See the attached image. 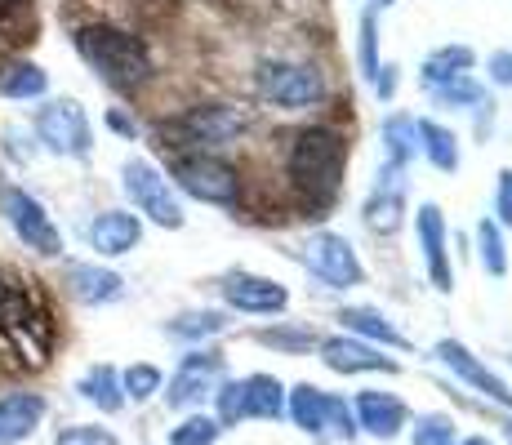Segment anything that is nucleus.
I'll list each match as a JSON object with an SVG mask.
<instances>
[{"instance_id":"obj_14","label":"nucleus","mask_w":512,"mask_h":445,"mask_svg":"<svg viewBox=\"0 0 512 445\" xmlns=\"http://www.w3.org/2000/svg\"><path fill=\"white\" fill-rule=\"evenodd\" d=\"M143 241V223L139 214H125V210H103L98 219L90 223V245L103 259H121V254L139 250Z\"/></svg>"},{"instance_id":"obj_21","label":"nucleus","mask_w":512,"mask_h":445,"mask_svg":"<svg viewBox=\"0 0 512 445\" xmlns=\"http://www.w3.org/2000/svg\"><path fill=\"white\" fill-rule=\"evenodd\" d=\"M472 63H477L472 45H441V49H432V54L423 58L419 76H423V85L428 89H437V85H450V81H459V76H468Z\"/></svg>"},{"instance_id":"obj_43","label":"nucleus","mask_w":512,"mask_h":445,"mask_svg":"<svg viewBox=\"0 0 512 445\" xmlns=\"http://www.w3.org/2000/svg\"><path fill=\"white\" fill-rule=\"evenodd\" d=\"M379 5H392V0H379Z\"/></svg>"},{"instance_id":"obj_18","label":"nucleus","mask_w":512,"mask_h":445,"mask_svg":"<svg viewBox=\"0 0 512 445\" xmlns=\"http://www.w3.org/2000/svg\"><path fill=\"white\" fill-rule=\"evenodd\" d=\"M406 419H410L406 401L392 397V392H361L357 397V428H366L370 437L392 441L406 428Z\"/></svg>"},{"instance_id":"obj_28","label":"nucleus","mask_w":512,"mask_h":445,"mask_svg":"<svg viewBox=\"0 0 512 445\" xmlns=\"http://www.w3.org/2000/svg\"><path fill=\"white\" fill-rule=\"evenodd\" d=\"M228 330V316L223 312H183L174 316L170 325H165V334H174V339H210V334H223Z\"/></svg>"},{"instance_id":"obj_6","label":"nucleus","mask_w":512,"mask_h":445,"mask_svg":"<svg viewBox=\"0 0 512 445\" xmlns=\"http://www.w3.org/2000/svg\"><path fill=\"white\" fill-rule=\"evenodd\" d=\"M299 259L317 281H326L330 290H357V285L366 281V267H361L357 250H352V241L339 232H312L308 241L299 245Z\"/></svg>"},{"instance_id":"obj_5","label":"nucleus","mask_w":512,"mask_h":445,"mask_svg":"<svg viewBox=\"0 0 512 445\" xmlns=\"http://www.w3.org/2000/svg\"><path fill=\"white\" fill-rule=\"evenodd\" d=\"M121 187L125 196H130V205L139 214H147L156 227H183L187 214H183V201L179 192L170 187V178H165L161 170H156L152 161H143V156H130V161L121 165Z\"/></svg>"},{"instance_id":"obj_38","label":"nucleus","mask_w":512,"mask_h":445,"mask_svg":"<svg viewBox=\"0 0 512 445\" xmlns=\"http://www.w3.org/2000/svg\"><path fill=\"white\" fill-rule=\"evenodd\" d=\"M486 72H490V81L495 85H512V54L508 49H499V54L486 58Z\"/></svg>"},{"instance_id":"obj_23","label":"nucleus","mask_w":512,"mask_h":445,"mask_svg":"<svg viewBox=\"0 0 512 445\" xmlns=\"http://www.w3.org/2000/svg\"><path fill=\"white\" fill-rule=\"evenodd\" d=\"M379 138H383V147H388V165H401V170H406V165L419 156V121L415 116H406V112L383 116Z\"/></svg>"},{"instance_id":"obj_31","label":"nucleus","mask_w":512,"mask_h":445,"mask_svg":"<svg viewBox=\"0 0 512 445\" xmlns=\"http://www.w3.org/2000/svg\"><path fill=\"white\" fill-rule=\"evenodd\" d=\"M432 98H437L441 107H459V112H472V107L486 98V89H481L472 76H459V81H450V85H437V89H428Z\"/></svg>"},{"instance_id":"obj_41","label":"nucleus","mask_w":512,"mask_h":445,"mask_svg":"<svg viewBox=\"0 0 512 445\" xmlns=\"http://www.w3.org/2000/svg\"><path fill=\"white\" fill-rule=\"evenodd\" d=\"M459 445H490L486 437H468V441H459Z\"/></svg>"},{"instance_id":"obj_39","label":"nucleus","mask_w":512,"mask_h":445,"mask_svg":"<svg viewBox=\"0 0 512 445\" xmlns=\"http://www.w3.org/2000/svg\"><path fill=\"white\" fill-rule=\"evenodd\" d=\"M370 85L379 89V98H392L397 94V67H379V76H374Z\"/></svg>"},{"instance_id":"obj_20","label":"nucleus","mask_w":512,"mask_h":445,"mask_svg":"<svg viewBox=\"0 0 512 445\" xmlns=\"http://www.w3.org/2000/svg\"><path fill=\"white\" fill-rule=\"evenodd\" d=\"M339 321H343V330H352V339H361V343H379V348H410V339L379 308H343Z\"/></svg>"},{"instance_id":"obj_4","label":"nucleus","mask_w":512,"mask_h":445,"mask_svg":"<svg viewBox=\"0 0 512 445\" xmlns=\"http://www.w3.org/2000/svg\"><path fill=\"white\" fill-rule=\"evenodd\" d=\"M250 130V112L232 103H201V107H187L179 121L165 125V134L174 138L179 147H196V152H210L232 138H241Z\"/></svg>"},{"instance_id":"obj_3","label":"nucleus","mask_w":512,"mask_h":445,"mask_svg":"<svg viewBox=\"0 0 512 445\" xmlns=\"http://www.w3.org/2000/svg\"><path fill=\"white\" fill-rule=\"evenodd\" d=\"M254 89H259L263 103L281 107V112H308V107H321L330 98L326 72L312 63H294V58H268V63H259Z\"/></svg>"},{"instance_id":"obj_30","label":"nucleus","mask_w":512,"mask_h":445,"mask_svg":"<svg viewBox=\"0 0 512 445\" xmlns=\"http://www.w3.org/2000/svg\"><path fill=\"white\" fill-rule=\"evenodd\" d=\"M161 388H165V374L156 370V365H147V361L130 365V370L121 374V392H125V401H152Z\"/></svg>"},{"instance_id":"obj_27","label":"nucleus","mask_w":512,"mask_h":445,"mask_svg":"<svg viewBox=\"0 0 512 445\" xmlns=\"http://www.w3.org/2000/svg\"><path fill=\"white\" fill-rule=\"evenodd\" d=\"M477 254H481V267L490 276H508V250H504V227L495 219H481L477 223Z\"/></svg>"},{"instance_id":"obj_15","label":"nucleus","mask_w":512,"mask_h":445,"mask_svg":"<svg viewBox=\"0 0 512 445\" xmlns=\"http://www.w3.org/2000/svg\"><path fill=\"white\" fill-rule=\"evenodd\" d=\"M437 356H441V361H446L450 370H455V374H459V379H464V383H472V388H477V392H486L490 401H499V405H512V392H508V383L499 379L495 370H486V365H481L477 356H472V352H468V348H464V343H459V339H441V343H437Z\"/></svg>"},{"instance_id":"obj_34","label":"nucleus","mask_w":512,"mask_h":445,"mask_svg":"<svg viewBox=\"0 0 512 445\" xmlns=\"http://www.w3.org/2000/svg\"><path fill=\"white\" fill-rule=\"evenodd\" d=\"M254 339L268 343V348H281V352H308L312 343H317V334L312 330H259Z\"/></svg>"},{"instance_id":"obj_1","label":"nucleus","mask_w":512,"mask_h":445,"mask_svg":"<svg viewBox=\"0 0 512 445\" xmlns=\"http://www.w3.org/2000/svg\"><path fill=\"white\" fill-rule=\"evenodd\" d=\"M285 170L308 205H330L343 187V170H348V143L334 125H308L294 134Z\"/></svg>"},{"instance_id":"obj_10","label":"nucleus","mask_w":512,"mask_h":445,"mask_svg":"<svg viewBox=\"0 0 512 445\" xmlns=\"http://www.w3.org/2000/svg\"><path fill=\"white\" fill-rule=\"evenodd\" d=\"M223 303L245 316H277L290 308V290L259 272H228L223 276Z\"/></svg>"},{"instance_id":"obj_12","label":"nucleus","mask_w":512,"mask_h":445,"mask_svg":"<svg viewBox=\"0 0 512 445\" xmlns=\"http://www.w3.org/2000/svg\"><path fill=\"white\" fill-rule=\"evenodd\" d=\"M415 232L423 245V263H428V281L437 285L441 294H450L455 290V267H450V254H446V219H441V210L432 201L419 205Z\"/></svg>"},{"instance_id":"obj_2","label":"nucleus","mask_w":512,"mask_h":445,"mask_svg":"<svg viewBox=\"0 0 512 445\" xmlns=\"http://www.w3.org/2000/svg\"><path fill=\"white\" fill-rule=\"evenodd\" d=\"M76 49H81V58L112 89H125V94H130V89H143L152 81V49H147L134 32L94 23V27H81V32H76Z\"/></svg>"},{"instance_id":"obj_8","label":"nucleus","mask_w":512,"mask_h":445,"mask_svg":"<svg viewBox=\"0 0 512 445\" xmlns=\"http://www.w3.org/2000/svg\"><path fill=\"white\" fill-rule=\"evenodd\" d=\"M36 134L49 152L58 156H90L94 152V130H90V116L76 98H54L36 112Z\"/></svg>"},{"instance_id":"obj_29","label":"nucleus","mask_w":512,"mask_h":445,"mask_svg":"<svg viewBox=\"0 0 512 445\" xmlns=\"http://www.w3.org/2000/svg\"><path fill=\"white\" fill-rule=\"evenodd\" d=\"M45 85H49V76L36 63H14L5 76H0V89H5L9 98H41Z\"/></svg>"},{"instance_id":"obj_42","label":"nucleus","mask_w":512,"mask_h":445,"mask_svg":"<svg viewBox=\"0 0 512 445\" xmlns=\"http://www.w3.org/2000/svg\"><path fill=\"white\" fill-rule=\"evenodd\" d=\"M508 441H512V423H508Z\"/></svg>"},{"instance_id":"obj_16","label":"nucleus","mask_w":512,"mask_h":445,"mask_svg":"<svg viewBox=\"0 0 512 445\" xmlns=\"http://www.w3.org/2000/svg\"><path fill=\"white\" fill-rule=\"evenodd\" d=\"M321 361L330 365L334 374H370V370H383L392 374L397 370V361L392 356H383L374 343H361V339H326L321 343Z\"/></svg>"},{"instance_id":"obj_35","label":"nucleus","mask_w":512,"mask_h":445,"mask_svg":"<svg viewBox=\"0 0 512 445\" xmlns=\"http://www.w3.org/2000/svg\"><path fill=\"white\" fill-rule=\"evenodd\" d=\"M361 72H366V81L379 76V36H374V14L370 9L361 14Z\"/></svg>"},{"instance_id":"obj_36","label":"nucleus","mask_w":512,"mask_h":445,"mask_svg":"<svg viewBox=\"0 0 512 445\" xmlns=\"http://www.w3.org/2000/svg\"><path fill=\"white\" fill-rule=\"evenodd\" d=\"M54 445H121L107 428H94V423H76V428H63Z\"/></svg>"},{"instance_id":"obj_32","label":"nucleus","mask_w":512,"mask_h":445,"mask_svg":"<svg viewBox=\"0 0 512 445\" xmlns=\"http://www.w3.org/2000/svg\"><path fill=\"white\" fill-rule=\"evenodd\" d=\"M219 432H223L219 419H210V414H187L179 428L170 432V441L174 445H214L219 441Z\"/></svg>"},{"instance_id":"obj_13","label":"nucleus","mask_w":512,"mask_h":445,"mask_svg":"<svg viewBox=\"0 0 512 445\" xmlns=\"http://www.w3.org/2000/svg\"><path fill=\"white\" fill-rule=\"evenodd\" d=\"M406 170L401 165H388V170L379 174V183H374L370 201H366V223L374 232H397L401 219H406Z\"/></svg>"},{"instance_id":"obj_17","label":"nucleus","mask_w":512,"mask_h":445,"mask_svg":"<svg viewBox=\"0 0 512 445\" xmlns=\"http://www.w3.org/2000/svg\"><path fill=\"white\" fill-rule=\"evenodd\" d=\"M45 397L41 392H9L0 397V445H18L27 441L45 419Z\"/></svg>"},{"instance_id":"obj_26","label":"nucleus","mask_w":512,"mask_h":445,"mask_svg":"<svg viewBox=\"0 0 512 445\" xmlns=\"http://www.w3.org/2000/svg\"><path fill=\"white\" fill-rule=\"evenodd\" d=\"M419 152L428 156L441 174H455L459 170V138H455V130H446V125L419 121Z\"/></svg>"},{"instance_id":"obj_11","label":"nucleus","mask_w":512,"mask_h":445,"mask_svg":"<svg viewBox=\"0 0 512 445\" xmlns=\"http://www.w3.org/2000/svg\"><path fill=\"white\" fill-rule=\"evenodd\" d=\"M219 379H223V352L196 348V352L183 356L179 374H174L170 388H165V401H170L174 410H183V405H201L214 388H219Z\"/></svg>"},{"instance_id":"obj_25","label":"nucleus","mask_w":512,"mask_h":445,"mask_svg":"<svg viewBox=\"0 0 512 445\" xmlns=\"http://www.w3.org/2000/svg\"><path fill=\"white\" fill-rule=\"evenodd\" d=\"M76 392H81L85 401H94L103 414H116L125 405V392H121V374L112 370V365H94V370L81 374V383H76Z\"/></svg>"},{"instance_id":"obj_7","label":"nucleus","mask_w":512,"mask_h":445,"mask_svg":"<svg viewBox=\"0 0 512 445\" xmlns=\"http://www.w3.org/2000/svg\"><path fill=\"white\" fill-rule=\"evenodd\" d=\"M174 183L205 205H232L236 196H241V174H236V165H228L223 156H210V152L179 156V161H174Z\"/></svg>"},{"instance_id":"obj_33","label":"nucleus","mask_w":512,"mask_h":445,"mask_svg":"<svg viewBox=\"0 0 512 445\" xmlns=\"http://www.w3.org/2000/svg\"><path fill=\"white\" fill-rule=\"evenodd\" d=\"M410 437L415 445H455V419L450 414H419Z\"/></svg>"},{"instance_id":"obj_22","label":"nucleus","mask_w":512,"mask_h":445,"mask_svg":"<svg viewBox=\"0 0 512 445\" xmlns=\"http://www.w3.org/2000/svg\"><path fill=\"white\" fill-rule=\"evenodd\" d=\"M241 410L245 419H281L285 414V392L272 374H250L241 379Z\"/></svg>"},{"instance_id":"obj_19","label":"nucleus","mask_w":512,"mask_h":445,"mask_svg":"<svg viewBox=\"0 0 512 445\" xmlns=\"http://www.w3.org/2000/svg\"><path fill=\"white\" fill-rule=\"evenodd\" d=\"M67 285L81 303L90 308H103V303H116L125 294V281L112 272V267H94V263H72L67 267Z\"/></svg>"},{"instance_id":"obj_37","label":"nucleus","mask_w":512,"mask_h":445,"mask_svg":"<svg viewBox=\"0 0 512 445\" xmlns=\"http://www.w3.org/2000/svg\"><path fill=\"white\" fill-rule=\"evenodd\" d=\"M495 223L512 227V170H499V187H495Z\"/></svg>"},{"instance_id":"obj_40","label":"nucleus","mask_w":512,"mask_h":445,"mask_svg":"<svg viewBox=\"0 0 512 445\" xmlns=\"http://www.w3.org/2000/svg\"><path fill=\"white\" fill-rule=\"evenodd\" d=\"M107 125H112V130H121V134H134V121H130V116H121V112H107Z\"/></svg>"},{"instance_id":"obj_9","label":"nucleus","mask_w":512,"mask_h":445,"mask_svg":"<svg viewBox=\"0 0 512 445\" xmlns=\"http://www.w3.org/2000/svg\"><path fill=\"white\" fill-rule=\"evenodd\" d=\"M5 219L27 250L45 254V259H58V254H63V232H58L54 219L45 214V205L36 201V196H27L23 187H9L5 192Z\"/></svg>"},{"instance_id":"obj_24","label":"nucleus","mask_w":512,"mask_h":445,"mask_svg":"<svg viewBox=\"0 0 512 445\" xmlns=\"http://www.w3.org/2000/svg\"><path fill=\"white\" fill-rule=\"evenodd\" d=\"M330 405H334L330 392L312 388V383H299V388L290 392V401H285V410H290V419L299 423L303 432H321V428H330Z\"/></svg>"}]
</instances>
